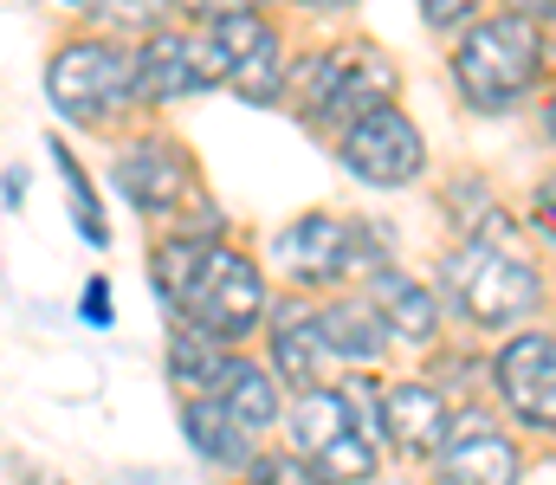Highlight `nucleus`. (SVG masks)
<instances>
[{"label":"nucleus","instance_id":"dca6fc26","mask_svg":"<svg viewBox=\"0 0 556 485\" xmlns=\"http://www.w3.org/2000/svg\"><path fill=\"white\" fill-rule=\"evenodd\" d=\"M181 434H188V447H194L207 467H227V473L253 467V434H247L214 395H188V408H181Z\"/></svg>","mask_w":556,"mask_h":485},{"label":"nucleus","instance_id":"a878e982","mask_svg":"<svg viewBox=\"0 0 556 485\" xmlns=\"http://www.w3.org/2000/svg\"><path fill=\"white\" fill-rule=\"evenodd\" d=\"M531 220H538V233H544V240L556 246V175L544 181V188H538V214H531Z\"/></svg>","mask_w":556,"mask_h":485},{"label":"nucleus","instance_id":"ddd939ff","mask_svg":"<svg viewBox=\"0 0 556 485\" xmlns=\"http://www.w3.org/2000/svg\"><path fill=\"white\" fill-rule=\"evenodd\" d=\"M273 362H278V375L304 395V388H324L343 356L330 349V336H324V323H317L311 305H285L273 318Z\"/></svg>","mask_w":556,"mask_h":485},{"label":"nucleus","instance_id":"6ab92c4d","mask_svg":"<svg viewBox=\"0 0 556 485\" xmlns=\"http://www.w3.org/2000/svg\"><path fill=\"white\" fill-rule=\"evenodd\" d=\"M214 401H220L247 434H266L273 421H285V408H278V382L260 369V362H247V356H233V369H227V382L214 388Z\"/></svg>","mask_w":556,"mask_h":485},{"label":"nucleus","instance_id":"39448f33","mask_svg":"<svg viewBox=\"0 0 556 485\" xmlns=\"http://www.w3.org/2000/svg\"><path fill=\"white\" fill-rule=\"evenodd\" d=\"M46 98L72 124H104V117L130 111L142 98L137 52L130 46H111V39H72L46 65Z\"/></svg>","mask_w":556,"mask_h":485},{"label":"nucleus","instance_id":"6e6552de","mask_svg":"<svg viewBox=\"0 0 556 485\" xmlns=\"http://www.w3.org/2000/svg\"><path fill=\"white\" fill-rule=\"evenodd\" d=\"M492 382H498V401L525 427L556 434V336L551 330H518L492 356Z\"/></svg>","mask_w":556,"mask_h":485},{"label":"nucleus","instance_id":"f3484780","mask_svg":"<svg viewBox=\"0 0 556 485\" xmlns=\"http://www.w3.org/2000/svg\"><path fill=\"white\" fill-rule=\"evenodd\" d=\"M227 369H233V343H220V336H207L194 323H175V336H168V375L188 395H214L227 382Z\"/></svg>","mask_w":556,"mask_h":485},{"label":"nucleus","instance_id":"a211bd4d","mask_svg":"<svg viewBox=\"0 0 556 485\" xmlns=\"http://www.w3.org/2000/svg\"><path fill=\"white\" fill-rule=\"evenodd\" d=\"M317 323H324V336H330V349L343 362H376L389 349V323L369 298H337V305L317 311Z\"/></svg>","mask_w":556,"mask_h":485},{"label":"nucleus","instance_id":"1a4fd4ad","mask_svg":"<svg viewBox=\"0 0 556 485\" xmlns=\"http://www.w3.org/2000/svg\"><path fill=\"white\" fill-rule=\"evenodd\" d=\"M137 72L149 104H175L207 85H227V59H220L214 33H149L137 52Z\"/></svg>","mask_w":556,"mask_h":485},{"label":"nucleus","instance_id":"c85d7f7f","mask_svg":"<svg viewBox=\"0 0 556 485\" xmlns=\"http://www.w3.org/2000/svg\"><path fill=\"white\" fill-rule=\"evenodd\" d=\"M544 130H551V137H556V98H551V104H544Z\"/></svg>","mask_w":556,"mask_h":485},{"label":"nucleus","instance_id":"5701e85b","mask_svg":"<svg viewBox=\"0 0 556 485\" xmlns=\"http://www.w3.org/2000/svg\"><path fill=\"white\" fill-rule=\"evenodd\" d=\"M59 156V175H65V188H72V214H78V227H85V240L91 246H104V220H98V201H91V181L78 175V162L65 156V150H52Z\"/></svg>","mask_w":556,"mask_h":485},{"label":"nucleus","instance_id":"0eeeda50","mask_svg":"<svg viewBox=\"0 0 556 485\" xmlns=\"http://www.w3.org/2000/svg\"><path fill=\"white\" fill-rule=\"evenodd\" d=\"M337 156H343V168H350L356 181H369V188H408L420 168H427V143H420V130H415L408 111L382 104V111L356 117V124L337 137Z\"/></svg>","mask_w":556,"mask_h":485},{"label":"nucleus","instance_id":"4468645a","mask_svg":"<svg viewBox=\"0 0 556 485\" xmlns=\"http://www.w3.org/2000/svg\"><path fill=\"white\" fill-rule=\"evenodd\" d=\"M117 188L142 214H175L188 201V162L175 143H130L117 156Z\"/></svg>","mask_w":556,"mask_h":485},{"label":"nucleus","instance_id":"9d476101","mask_svg":"<svg viewBox=\"0 0 556 485\" xmlns=\"http://www.w3.org/2000/svg\"><path fill=\"white\" fill-rule=\"evenodd\" d=\"M433 473H440V485H518L525 480V454L485 414H453V434L433 454Z\"/></svg>","mask_w":556,"mask_h":485},{"label":"nucleus","instance_id":"7ed1b4c3","mask_svg":"<svg viewBox=\"0 0 556 485\" xmlns=\"http://www.w3.org/2000/svg\"><path fill=\"white\" fill-rule=\"evenodd\" d=\"M440 292L479 330H518L544 311V279L518 253H505L498 240H459L440 259Z\"/></svg>","mask_w":556,"mask_h":485},{"label":"nucleus","instance_id":"f257e3e1","mask_svg":"<svg viewBox=\"0 0 556 485\" xmlns=\"http://www.w3.org/2000/svg\"><path fill=\"white\" fill-rule=\"evenodd\" d=\"M149 279H155V298L188 318L194 330L220 336V343H240L266 323V279L247 253L220 246V240H194V233H175L155 246L149 259Z\"/></svg>","mask_w":556,"mask_h":485},{"label":"nucleus","instance_id":"412c9836","mask_svg":"<svg viewBox=\"0 0 556 485\" xmlns=\"http://www.w3.org/2000/svg\"><path fill=\"white\" fill-rule=\"evenodd\" d=\"M247 485H330V480L311 460H298V454H266V460L247 467Z\"/></svg>","mask_w":556,"mask_h":485},{"label":"nucleus","instance_id":"2eb2a0df","mask_svg":"<svg viewBox=\"0 0 556 485\" xmlns=\"http://www.w3.org/2000/svg\"><path fill=\"white\" fill-rule=\"evenodd\" d=\"M369 305L382 311L389 336H402V343H433L440 336V318H446V305L420 279H408L402 266H376L369 272Z\"/></svg>","mask_w":556,"mask_h":485},{"label":"nucleus","instance_id":"4be33fe9","mask_svg":"<svg viewBox=\"0 0 556 485\" xmlns=\"http://www.w3.org/2000/svg\"><path fill=\"white\" fill-rule=\"evenodd\" d=\"M175 0H98V13L117 26V33H162V13Z\"/></svg>","mask_w":556,"mask_h":485},{"label":"nucleus","instance_id":"20e7f679","mask_svg":"<svg viewBox=\"0 0 556 485\" xmlns=\"http://www.w3.org/2000/svg\"><path fill=\"white\" fill-rule=\"evenodd\" d=\"M395 85H402V72L376 46H330V52H317L298 72V111L317 130H337L343 137L356 117L395 104Z\"/></svg>","mask_w":556,"mask_h":485},{"label":"nucleus","instance_id":"b1692460","mask_svg":"<svg viewBox=\"0 0 556 485\" xmlns=\"http://www.w3.org/2000/svg\"><path fill=\"white\" fill-rule=\"evenodd\" d=\"M479 7H485V0H420V20L446 33V26H466V20H479Z\"/></svg>","mask_w":556,"mask_h":485},{"label":"nucleus","instance_id":"bb28decb","mask_svg":"<svg viewBox=\"0 0 556 485\" xmlns=\"http://www.w3.org/2000/svg\"><path fill=\"white\" fill-rule=\"evenodd\" d=\"M85 318L111 323V285H104V279H91V292H85Z\"/></svg>","mask_w":556,"mask_h":485},{"label":"nucleus","instance_id":"f03ea898","mask_svg":"<svg viewBox=\"0 0 556 485\" xmlns=\"http://www.w3.org/2000/svg\"><path fill=\"white\" fill-rule=\"evenodd\" d=\"M544 72V26L525 13H479L453 46V85L472 111H511Z\"/></svg>","mask_w":556,"mask_h":485},{"label":"nucleus","instance_id":"aec40b11","mask_svg":"<svg viewBox=\"0 0 556 485\" xmlns=\"http://www.w3.org/2000/svg\"><path fill=\"white\" fill-rule=\"evenodd\" d=\"M227 85L240 91V98H253V104H278V91H285V52H278V33L266 46H253L233 72H227Z\"/></svg>","mask_w":556,"mask_h":485},{"label":"nucleus","instance_id":"9b49d317","mask_svg":"<svg viewBox=\"0 0 556 485\" xmlns=\"http://www.w3.org/2000/svg\"><path fill=\"white\" fill-rule=\"evenodd\" d=\"M356 259H363L356 253V227L337 220V214H304V220H291L278 233V266L298 285H343L356 272Z\"/></svg>","mask_w":556,"mask_h":485},{"label":"nucleus","instance_id":"cd10ccee","mask_svg":"<svg viewBox=\"0 0 556 485\" xmlns=\"http://www.w3.org/2000/svg\"><path fill=\"white\" fill-rule=\"evenodd\" d=\"M511 13H525L538 26H556V0H511Z\"/></svg>","mask_w":556,"mask_h":485},{"label":"nucleus","instance_id":"f8f14e48","mask_svg":"<svg viewBox=\"0 0 556 485\" xmlns=\"http://www.w3.org/2000/svg\"><path fill=\"white\" fill-rule=\"evenodd\" d=\"M382 434L395 441V454L433 460L453 434V401L433 382H395V388H382Z\"/></svg>","mask_w":556,"mask_h":485},{"label":"nucleus","instance_id":"c756f323","mask_svg":"<svg viewBox=\"0 0 556 485\" xmlns=\"http://www.w3.org/2000/svg\"><path fill=\"white\" fill-rule=\"evenodd\" d=\"M311 7H356V0H311Z\"/></svg>","mask_w":556,"mask_h":485},{"label":"nucleus","instance_id":"393cba45","mask_svg":"<svg viewBox=\"0 0 556 485\" xmlns=\"http://www.w3.org/2000/svg\"><path fill=\"white\" fill-rule=\"evenodd\" d=\"M175 7L194 20H227V13H266L273 0H175Z\"/></svg>","mask_w":556,"mask_h":485},{"label":"nucleus","instance_id":"423d86ee","mask_svg":"<svg viewBox=\"0 0 556 485\" xmlns=\"http://www.w3.org/2000/svg\"><path fill=\"white\" fill-rule=\"evenodd\" d=\"M291 454L311 460L330 485H369L376 480V441L363 434L343 382H324V388H304L291 401Z\"/></svg>","mask_w":556,"mask_h":485}]
</instances>
